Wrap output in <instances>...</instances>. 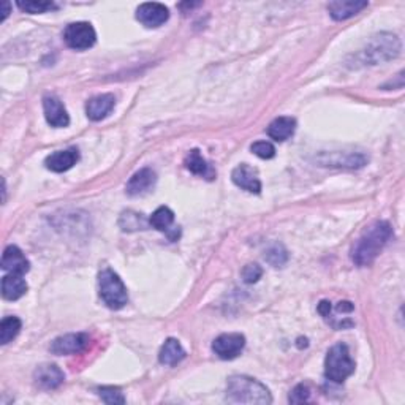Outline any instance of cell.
<instances>
[{"label":"cell","instance_id":"5b68a950","mask_svg":"<svg viewBox=\"0 0 405 405\" xmlns=\"http://www.w3.org/2000/svg\"><path fill=\"white\" fill-rule=\"evenodd\" d=\"M98 288L101 301L112 310L122 309L129 301V293H127L122 278L110 268L103 269L98 274Z\"/></svg>","mask_w":405,"mask_h":405},{"label":"cell","instance_id":"484cf974","mask_svg":"<svg viewBox=\"0 0 405 405\" xmlns=\"http://www.w3.org/2000/svg\"><path fill=\"white\" fill-rule=\"evenodd\" d=\"M266 259H268V263H271L272 266H276V268H278V266H283L285 263H287V259H288V253L287 250L283 249L282 245H278L276 244L272 249H269L268 252H266Z\"/></svg>","mask_w":405,"mask_h":405},{"label":"cell","instance_id":"83f0119b","mask_svg":"<svg viewBox=\"0 0 405 405\" xmlns=\"http://www.w3.org/2000/svg\"><path fill=\"white\" fill-rule=\"evenodd\" d=\"M309 397H310V390L307 388V386L306 385H297V386H295L293 390H291L288 401L291 404H301V402H307Z\"/></svg>","mask_w":405,"mask_h":405},{"label":"cell","instance_id":"2e32d148","mask_svg":"<svg viewBox=\"0 0 405 405\" xmlns=\"http://www.w3.org/2000/svg\"><path fill=\"white\" fill-rule=\"evenodd\" d=\"M114 105H116V98H114L112 94L95 95L86 103V114L89 119L97 122V120L105 119L112 111Z\"/></svg>","mask_w":405,"mask_h":405},{"label":"cell","instance_id":"30bf717a","mask_svg":"<svg viewBox=\"0 0 405 405\" xmlns=\"http://www.w3.org/2000/svg\"><path fill=\"white\" fill-rule=\"evenodd\" d=\"M231 179L238 187L247 190V192L255 195L262 192V181H259L258 177V171L255 168H252L250 165L240 163L239 167L233 169Z\"/></svg>","mask_w":405,"mask_h":405},{"label":"cell","instance_id":"ac0fdd59","mask_svg":"<svg viewBox=\"0 0 405 405\" xmlns=\"http://www.w3.org/2000/svg\"><path fill=\"white\" fill-rule=\"evenodd\" d=\"M186 168L196 176L206 177V179L212 181L215 177V169L206 162V158L201 155V152L198 149H192L186 155V160H184Z\"/></svg>","mask_w":405,"mask_h":405},{"label":"cell","instance_id":"ffe728a7","mask_svg":"<svg viewBox=\"0 0 405 405\" xmlns=\"http://www.w3.org/2000/svg\"><path fill=\"white\" fill-rule=\"evenodd\" d=\"M296 130V120L290 116H282L272 120L268 127V135L274 141H287L290 136H293Z\"/></svg>","mask_w":405,"mask_h":405},{"label":"cell","instance_id":"4fadbf2b","mask_svg":"<svg viewBox=\"0 0 405 405\" xmlns=\"http://www.w3.org/2000/svg\"><path fill=\"white\" fill-rule=\"evenodd\" d=\"M2 269L11 274L24 276L30 269V263L19 247L8 245L2 255Z\"/></svg>","mask_w":405,"mask_h":405},{"label":"cell","instance_id":"277c9868","mask_svg":"<svg viewBox=\"0 0 405 405\" xmlns=\"http://www.w3.org/2000/svg\"><path fill=\"white\" fill-rule=\"evenodd\" d=\"M354 361L345 344H338L329 348L325 359V375L334 383H344L354 372Z\"/></svg>","mask_w":405,"mask_h":405},{"label":"cell","instance_id":"f546056e","mask_svg":"<svg viewBox=\"0 0 405 405\" xmlns=\"http://www.w3.org/2000/svg\"><path fill=\"white\" fill-rule=\"evenodd\" d=\"M319 312H320L323 316H325V319H328L329 312H331V302L321 301L320 306H319Z\"/></svg>","mask_w":405,"mask_h":405},{"label":"cell","instance_id":"7c38bea8","mask_svg":"<svg viewBox=\"0 0 405 405\" xmlns=\"http://www.w3.org/2000/svg\"><path fill=\"white\" fill-rule=\"evenodd\" d=\"M34 380L43 390H54L63 383L65 375H63V372L59 369V366L44 363L35 369Z\"/></svg>","mask_w":405,"mask_h":405},{"label":"cell","instance_id":"f1b7e54d","mask_svg":"<svg viewBox=\"0 0 405 405\" xmlns=\"http://www.w3.org/2000/svg\"><path fill=\"white\" fill-rule=\"evenodd\" d=\"M263 276V269L257 263L247 264L243 269V278L245 283H255L259 277Z\"/></svg>","mask_w":405,"mask_h":405},{"label":"cell","instance_id":"cb8c5ba5","mask_svg":"<svg viewBox=\"0 0 405 405\" xmlns=\"http://www.w3.org/2000/svg\"><path fill=\"white\" fill-rule=\"evenodd\" d=\"M16 5L25 13L37 15V13H46L51 10H57V4L46 2V0H18Z\"/></svg>","mask_w":405,"mask_h":405},{"label":"cell","instance_id":"9c48e42d","mask_svg":"<svg viewBox=\"0 0 405 405\" xmlns=\"http://www.w3.org/2000/svg\"><path fill=\"white\" fill-rule=\"evenodd\" d=\"M89 344V335L86 333L65 334L53 340L51 352L54 354H76L81 353Z\"/></svg>","mask_w":405,"mask_h":405},{"label":"cell","instance_id":"6da1fadb","mask_svg":"<svg viewBox=\"0 0 405 405\" xmlns=\"http://www.w3.org/2000/svg\"><path fill=\"white\" fill-rule=\"evenodd\" d=\"M392 238V228L385 220L373 221L361 234L352 249V259L358 266H371Z\"/></svg>","mask_w":405,"mask_h":405},{"label":"cell","instance_id":"d6986e66","mask_svg":"<svg viewBox=\"0 0 405 405\" xmlns=\"http://www.w3.org/2000/svg\"><path fill=\"white\" fill-rule=\"evenodd\" d=\"M27 293V283L19 274H11L8 272L2 278V296L8 301H16Z\"/></svg>","mask_w":405,"mask_h":405},{"label":"cell","instance_id":"8fae6325","mask_svg":"<svg viewBox=\"0 0 405 405\" xmlns=\"http://www.w3.org/2000/svg\"><path fill=\"white\" fill-rule=\"evenodd\" d=\"M43 110L44 117H46L51 127L63 129V127H67L70 124V117L65 106H63L62 101L54 97V95H48V97L43 98Z\"/></svg>","mask_w":405,"mask_h":405},{"label":"cell","instance_id":"3957f363","mask_svg":"<svg viewBox=\"0 0 405 405\" xmlns=\"http://www.w3.org/2000/svg\"><path fill=\"white\" fill-rule=\"evenodd\" d=\"M401 53V41L392 34H378L372 37L369 44L359 53V59L364 65H377L386 60L396 59Z\"/></svg>","mask_w":405,"mask_h":405},{"label":"cell","instance_id":"ba28073f","mask_svg":"<svg viewBox=\"0 0 405 405\" xmlns=\"http://www.w3.org/2000/svg\"><path fill=\"white\" fill-rule=\"evenodd\" d=\"M136 19L149 29L160 27L169 19V10L167 6L157 2L141 4L136 8Z\"/></svg>","mask_w":405,"mask_h":405},{"label":"cell","instance_id":"e0dca14e","mask_svg":"<svg viewBox=\"0 0 405 405\" xmlns=\"http://www.w3.org/2000/svg\"><path fill=\"white\" fill-rule=\"evenodd\" d=\"M367 5L369 4L364 0H335V2L328 4V11L334 21H345V19L358 15Z\"/></svg>","mask_w":405,"mask_h":405},{"label":"cell","instance_id":"d4e9b609","mask_svg":"<svg viewBox=\"0 0 405 405\" xmlns=\"http://www.w3.org/2000/svg\"><path fill=\"white\" fill-rule=\"evenodd\" d=\"M98 396L105 404H125V397L119 388L114 386H103L98 388Z\"/></svg>","mask_w":405,"mask_h":405},{"label":"cell","instance_id":"44dd1931","mask_svg":"<svg viewBox=\"0 0 405 405\" xmlns=\"http://www.w3.org/2000/svg\"><path fill=\"white\" fill-rule=\"evenodd\" d=\"M186 358V350H184L179 340L169 338L165 340V344L160 348L158 353V361L165 366H176L177 363Z\"/></svg>","mask_w":405,"mask_h":405},{"label":"cell","instance_id":"603a6c76","mask_svg":"<svg viewBox=\"0 0 405 405\" xmlns=\"http://www.w3.org/2000/svg\"><path fill=\"white\" fill-rule=\"evenodd\" d=\"M21 328L22 323L18 316H5L2 323H0V344L6 345L8 342H11L21 331Z\"/></svg>","mask_w":405,"mask_h":405},{"label":"cell","instance_id":"4316f807","mask_svg":"<svg viewBox=\"0 0 405 405\" xmlns=\"http://www.w3.org/2000/svg\"><path fill=\"white\" fill-rule=\"evenodd\" d=\"M250 150L259 158H264V160H269L276 155V148L269 141H257L250 146Z\"/></svg>","mask_w":405,"mask_h":405},{"label":"cell","instance_id":"7a4b0ae2","mask_svg":"<svg viewBox=\"0 0 405 405\" xmlns=\"http://www.w3.org/2000/svg\"><path fill=\"white\" fill-rule=\"evenodd\" d=\"M226 401L230 404H271L269 390L258 380L247 375H233L226 383Z\"/></svg>","mask_w":405,"mask_h":405},{"label":"cell","instance_id":"7402d4cb","mask_svg":"<svg viewBox=\"0 0 405 405\" xmlns=\"http://www.w3.org/2000/svg\"><path fill=\"white\" fill-rule=\"evenodd\" d=\"M174 212L167 206H160L155 209L154 214L149 217V225L158 231H168V228L173 225Z\"/></svg>","mask_w":405,"mask_h":405},{"label":"cell","instance_id":"9a60e30c","mask_svg":"<svg viewBox=\"0 0 405 405\" xmlns=\"http://www.w3.org/2000/svg\"><path fill=\"white\" fill-rule=\"evenodd\" d=\"M79 160V152L76 148H70L65 150H57L54 154H51L44 160L46 168L54 171V173H63V171H68L70 168H73Z\"/></svg>","mask_w":405,"mask_h":405},{"label":"cell","instance_id":"4dcf8cb0","mask_svg":"<svg viewBox=\"0 0 405 405\" xmlns=\"http://www.w3.org/2000/svg\"><path fill=\"white\" fill-rule=\"evenodd\" d=\"M4 10H2V21H5L6 18L10 15V2H4Z\"/></svg>","mask_w":405,"mask_h":405},{"label":"cell","instance_id":"8992f818","mask_svg":"<svg viewBox=\"0 0 405 405\" xmlns=\"http://www.w3.org/2000/svg\"><path fill=\"white\" fill-rule=\"evenodd\" d=\"M63 41L67 43L68 48L84 51L94 46L95 41H97V34H95V29L91 22H72L63 30Z\"/></svg>","mask_w":405,"mask_h":405},{"label":"cell","instance_id":"5bb4252c","mask_svg":"<svg viewBox=\"0 0 405 405\" xmlns=\"http://www.w3.org/2000/svg\"><path fill=\"white\" fill-rule=\"evenodd\" d=\"M155 182H157L155 171H152L150 168L139 169L130 177V181L127 182V187H125L127 195L139 196V195L148 193L149 190L155 186Z\"/></svg>","mask_w":405,"mask_h":405},{"label":"cell","instance_id":"52a82bcc","mask_svg":"<svg viewBox=\"0 0 405 405\" xmlns=\"http://www.w3.org/2000/svg\"><path fill=\"white\" fill-rule=\"evenodd\" d=\"M245 347V338L239 333L220 334L212 342V352L221 359H234Z\"/></svg>","mask_w":405,"mask_h":405}]
</instances>
